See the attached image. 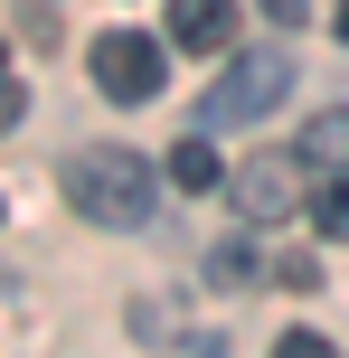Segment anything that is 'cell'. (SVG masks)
Instances as JSON below:
<instances>
[{"instance_id":"cell-1","label":"cell","mask_w":349,"mask_h":358,"mask_svg":"<svg viewBox=\"0 0 349 358\" xmlns=\"http://www.w3.org/2000/svg\"><path fill=\"white\" fill-rule=\"evenodd\" d=\"M57 179H66V208L94 217V227H151V208H161V170L113 142H85Z\"/></svg>"},{"instance_id":"cell-12","label":"cell","mask_w":349,"mask_h":358,"mask_svg":"<svg viewBox=\"0 0 349 358\" xmlns=\"http://www.w3.org/2000/svg\"><path fill=\"white\" fill-rule=\"evenodd\" d=\"M340 38H349V10H340Z\"/></svg>"},{"instance_id":"cell-2","label":"cell","mask_w":349,"mask_h":358,"mask_svg":"<svg viewBox=\"0 0 349 358\" xmlns=\"http://www.w3.org/2000/svg\"><path fill=\"white\" fill-rule=\"evenodd\" d=\"M227 198H236L245 227H283L293 208H312V161L302 151H255V161H236Z\"/></svg>"},{"instance_id":"cell-4","label":"cell","mask_w":349,"mask_h":358,"mask_svg":"<svg viewBox=\"0 0 349 358\" xmlns=\"http://www.w3.org/2000/svg\"><path fill=\"white\" fill-rule=\"evenodd\" d=\"M85 66H94V85L113 94V104H142V94H161V38H142V29H104L85 48Z\"/></svg>"},{"instance_id":"cell-3","label":"cell","mask_w":349,"mask_h":358,"mask_svg":"<svg viewBox=\"0 0 349 358\" xmlns=\"http://www.w3.org/2000/svg\"><path fill=\"white\" fill-rule=\"evenodd\" d=\"M283 94H293V57L283 48H245L236 66L208 85V104H199V123H255V113H274Z\"/></svg>"},{"instance_id":"cell-11","label":"cell","mask_w":349,"mask_h":358,"mask_svg":"<svg viewBox=\"0 0 349 358\" xmlns=\"http://www.w3.org/2000/svg\"><path fill=\"white\" fill-rule=\"evenodd\" d=\"M19 113H29V94H19V85H0V132H10Z\"/></svg>"},{"instance_id":"cell-7","label":"cell","mask_w":349,"mask_h":358,"mask_svg":"<svg viewBox=\"0 0 349 358\" xmlns=\"http://www.w3.org/2000/svg\"><path fill=\"white\" fill-rule=\"evenodd\" d=\"M302 161L312 170H349V113H312L302 123Z\"/></svg>"},{"instance_id":"cell-6","label":"cell","mask_w":349,"mask_h":358,"mask_svg":"<svg viewBox=\"0 0 349 358\" xmlns=\"http://www.w3.org/2000/svg\"><path fill=\"white\" fill-rule=\"evenodd\" d=\"M245 283H274V273L255 264V245H245V236H227V245H208V292H245Z\"/></svg>"},{"instance_id":"cell-10","label":"cell","mask_w":349,"mask_h":358,"mask_svg":"<svg viewBox=\"0 0 349 358\" xmlns=\"http://www.w3.org/2000/svg\"><path fill=\"white\" fill-rule=\"evenodd\" d=\"M274 358H331V340H321V330H283Z\"/></svg>"},{"instance_id":"cell-8","label":"cell","mask_w":349,"mask_h":358,"mask_svg":"<svg viewBox=\"0 0 349 358\" xmlns=\"http://www.w3.org/2000/svg\"><path fill=\"white\" fill-rule=\"evenodd\" d=\"M312 227L331 236V245H349V170H331V179L312 189Z\"/></svg>"},{"instance_id":"cell-5","label":"cell","mask_w":349,"mask_h":358,"mask_svg":"<svg viewBox=\"0 0 349 358\" xmlns=\"http://www.w3.org/2000/svg\"><path fill=\"white\" fill-rule=\"evenodd\" d=\"M170 48H236V0H170Z\"/></svg>"},{"instance_id":"cell-9","label":"cell","mask_w":349,"mask_h":358,"mask_svg":"<svg viewBox=\"0 0 349 358\" xmlns=\"http://www.w3.org/2000/svg\"><path fill=\"white\" fill-rule=\"evenodd\" d=\"M170 189H227L218 151H208V142H180V151H170Z\"/></svg>"}]
</instances>
